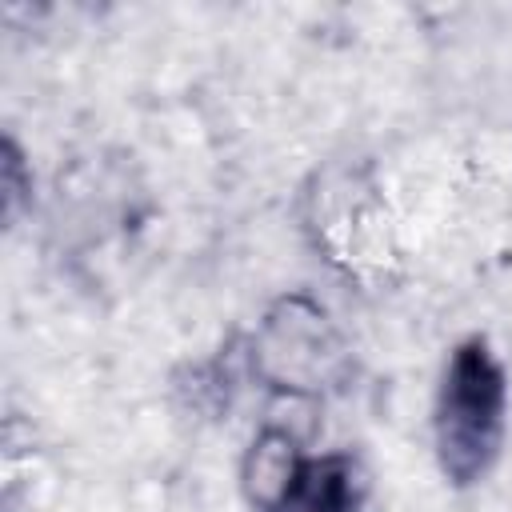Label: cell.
I'll return each instance as SVG.
<instances>
[{"instance_id":"3","label":"cell","mask_w":512,"mask_h":512,"mask_svg":"<svg viewBox=\"0 0 512 512\" xmlns=\"http://www.w3.org/2000/svg\"><path fill=\"white\" fill-rule=\"evenodd\" d=\"M20 152L12 140H4V216H16V200H20Z\"/></svg>"},{"instance_id":"1","label":"cell","mask_w":512,"mask_h":512,"mask_svg":"<svg viewBox=\"0 0 512 512\" xmlns=\"http://www.w3.org/2000/svg\"><path fill=\"white\" fill-rule=\"evenodd\" d=\"M508 424V376L484 336H468L452 348L436 408H432V440L436 464L452 488L480 484L500 448Z\"/></svg>"},{"instance_id":"2","label":"cell","mask_w":512,"mask_h":512,"mask_svg":"<svg viewBox=\"0 0 512 512\" xmlns=\"http://www.w3.org/2000/svg\"><path fill=\"white\" fill-rule=\"evenodd\" d=\"M256 472L268 476V484H256V508L260 512H364L368 504V480L352 452H324L304 456L292 448L288 436L264 432L252 444Z\"/></svg>"}]
</instances>
